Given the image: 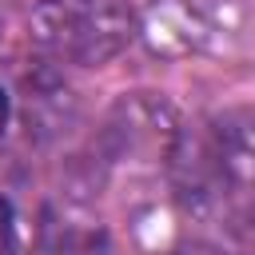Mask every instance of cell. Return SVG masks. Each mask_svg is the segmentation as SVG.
Returning <instances> with one entry per match:
<instances>
[{
	"mask_svg": "<svg viewBox=\"0 0 255 255\" xmlns=\"http://www.w3.org/2000/svg\"><path fill=\"white\" fill-rule=\"evenodd\" d=\"M135 36L131 0H36L28 8V44L52 64L104 68Z\"/></svg>",
	"mask_w": 255,
	"mask_h": 255,
	"instance_id": "6da1fadb",
	"label": "cell"
},
{
	"mask_svg": "<svg viewBox=\"0 0 255 255\" xmlns=\"http://www.w3.org/2000/svg\"><path fill=\"white\" fill-rule=\"evenodd\" d=\"M179 112L171 108L167 96L159 92H124L104 124L96 128V139H92V155L112 171L116 163L124 159H151V163H163L175 131H179Z\"/></svg>",
	"mask_w": 255,
	"mask_h": 255,
	"instance_id": "7a4b0ae2",
	"label": "cell"
},
{
	"mask_svg": "<svg viewBox=\"0 0 255 255\" xmlns=\"http://www.w3.org/2000/svg\"><path fill=\"white\" fill-rule=\"evenodd\" d=\"M163 175L171 187V203L187 219H215L227 207V175L215 159V147L207 139V128H187L179 124L167 155H163Z\"/></svg>",
	"mask_w": 255,
	"mask_h": 255,
	"instance_id": "3957f363",
	"label": "cell"
},
{
	"mask_svg": "<svg viewBox=\"0 0 255 255\" xmlns=\"http://www.w3.org/2000/svg\"><path fill=\"white\" fill-rule=\"evenodd\" d=\"M135 28L155 56H191L227 32V4L219 0H147L135 8Z\"/></svg>",
	"mask_w": 255,
	"mask_h": 255,
	"instance_id": "277c9868",
	"label": "cell"
},
{
	"mask_svg": "<svg viewBox=\"0 0 255 255\" xmlns=\"http://www.w3.org/2000/svg\"><path fill=\"white\" fill-rule=\"evenodd\" d=\"M16 64H20L16 68V96H20V116H24L28 135L36 143H60L80 124V96L52 68L48 56L16 60Z\"/></svg>",
	"mask_w": 255,
	"mask_h": 255,
	"instance_id": "5b68a950",
	"label": "cell"
},
{
	"mask_svg": "<svg viewBox=\"0 0 255 255\" xmlns=\"http://www.w3.org/2000/svg\"><path fill=\"white\" fill-rule=\"evenodd\" d=\"M207 139L231 187L255 191V108H227L207 120Z\"/></svg>",
	"mask_w": 255,
	"mask_h": 255,
	"instance_id": "8992f818",
	"label": "cell"
},
{
	"mask_svg": "<svg viewBox=\"0 0 255 255\" xmlns=\"http://www.w3.org/2000/svg\"><path fill=\"white\" fill-rule=\"evenodd\" d=\"M215 235H191L175 255H255V207H235L215 215Z\"/></svg>",
	"mask_w": 255,
	"mask_h": 255,
	"instance_id": "52a82bcc",
	"label": "cell"
},
{
	"mask_svg": "<svg viewBox=\"0 0 255 255\" xmlns=\"http://www.w3.org/2000/svg\"><path fill=\"white\" fill-rule=\"evenodd\" d=\"M40 255H116L104 227L92 223H48Z\"/></svg>",
	"mask_w": 255,
	"mask_h": 255,
	"instance_id": "ba28073f",
	"label": "cell"
},
{
	"mask_svg": "<svg viewBox=\"0 0 255 255\" xmlns=\"http://www.w3.org/2000/svg\"><path fill=\"white\" fill-rule=\"evenodd\" d=\"M20 231H16V207L8 195H0V255H16Z\"/></svg>",
	"mask_w": 255,
	"mask_h": 255,
	"instance_id": "9c48e42d",
	"label": "cell"
},
{
	"mask_svg": "<svg viewBox=\"0 0 255 255\" xmlns=\"http://www.w3.org/2000/svg\"><path fill=\"white\" fill-rule=\"evenodd\" d=\"M24 8V0H0V48L8 44V32H12V16Z\"/></svg>",
	"mask_w": 255,
	"mask_h": 255,
	"instance_id": "30bf717a",
	"label": "cell"
},
{
	"mask_svg": "<svg viewBox=\"0 0 255 255\" xmlns=\"http://www.w3.org/2000/svg\"><path fill=\"white\" fill-rule=\"evenodd\" d=\"M8 112H12V108H8V92L0 88V135H4V128H8Z\"/></svg>",
	"mask_w": 255,
	"mask_h": 255,
	"instance_id": "8fae6325",
	"label": "cell"
}]
</instances>
